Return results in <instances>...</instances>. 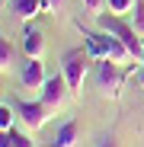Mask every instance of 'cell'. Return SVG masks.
<instances>
[{
	"label": "cell",
	"mask_w": 144,
	"mask_h": 147,
	"mask_svg": "<svg viewBox=\"0 0 144 147\" xmlns=\"http://www.w3.org/2000/svg\"><path fill=\"white\" fill-rule=\"evenodd\" d=\"M67 93H70V86H67V80H64V74H55V77H48V80H45L39 99H42L48 109H51V112H58V109L64 106V99H67Z\"/></svg>",
	"instance_id": "6"
},
{
	"label": "cell",
	"mask_w": 144,
	"mask_h": 147,
	"mask_svg": "<svg viewBox=\"0 0 144 147\" xmlns=\"http://www.w3.org/2000/svg\"><path fill=\"white\" fill-rule=\"evenodd\" d=\"M131 26L141 32V38H144V0H138V3H135V22H131Z\"/></svg>",
	"instance_id": "15"
},
{
	"label": "cell",
	"mask_w": 144,
	"mask_h": 147,
	"mask_svg": "<svg viewBox=\"0 0 144 147\" xmlns=\"http://www.w3.org/2000/svg\"><path fill=\"white\" fill-rule=\"evenodd\" d=\"M138 80H141V86H144V67H141V70H138Z\"/></svg>",
	"instance_id": "20"
},
{
	"label": "cell",
	"mask_w": 144,
	"mask_h": 147,
	"mask_svg": "<svg viewBox=\"0 0 144 147\" xmlns=\"http://www.w3.org/2000/svg\"><path fill=\"white\" fill-rule=\"evenodd\" d=\"M45 10H48L45 0H13V13H16L19 19H32V16H39V13H45Z\"/></svg>",
	"instance_id": "10"
},
{
	"label": "cell",
	"mask_w": 144,
	"mask_h": 147,
	"mask_svg": "<svg viewBox=\"0 0 144 147\" xmlns=\"http://www.w3.org/2000/svg\"><path fill=\"white\" fill-rule=\"evenodd\" d=\"M90 51L87 48H74L61 58V74L70 86V96H80V86H83V77H87V67H90Z\"/></svg>",
	"instance_id": "3"
},
{
	"label": "cell",
	"mask_w": 144,
	"mask_h": 147,
	"mask_svg": "<svg viewBox=\"0 0 144 147\" xmlns=\"http://www.w3.org/2000/svg\"><path fill=\"white\" fill-rule=\"evenodd\" d=\"M96 147H118V141H115V134H103L96 141Z\"/></svg>",
	"instance_id": "17"
},
{
	"label": "cell",
	"mask_w": 144,
	"mask_h": 147,
	"mask_svg": "<svg viewBox=\"0 0 144 147\" xmlns=\"http://www.w3.org/2000/svg\"><path fill=\"white\" fill-rule=\"evenodd\" d=\"M0 147H13V144H10V138H3V141H0Z\"/></svg>",
	"instance_id": "19"
},
{
	"label": "cell",
	"mask_w": 144,
	"mask_h": 147,
	"mask_svg": "<svg viewBox=\"0 0 144 147\" xmlns=\"http://www.w3.org/2000/svg\"><path fill=\"white\" fill-rule=\"evenodd\" d=\"M122 77L125 74L118 70V64L115 61H96V86H99L103 93H109V96H118V90H122Z\"/></svg>",
	"instance_id": "5"
},
{
	"label": "cell",
	"mask_w": 144,
	"mask_h": 147,
	"mask_svg": "<svg viewBox=\"0 0 144 147\" xmlns=\"http://www.w3.org/2000/svg\"><path fill=\"white\" fill-rule=\"evenodd\" d=\"M83 7H87L90 13H99L103 7H109V0H83Z\"/></svg>",
	"instance_id": "16"
},
{
	"label": "cell",
	"mask_w": 144,
	"mask_h": 147,
	"mask_svg": "<svg viewBox=\"0 0 144 147\" xmlns=\"http://www.w3.org/2000/svg\"><path fill=\"white\" fill-rule=\"evenodd\" d=\"M77 134H80L77 118H67L64 125L51 134V141H45V147H77Z\"/></svg>",
	"instance_id": "8"
},
{
	"label": "cell",
	"mask_w": 144,
	"mask_h": 147,
	"mask_svg": "<svg viewBox=\"0 0 144 147\" xmlns=\"http://www.w3.org/2000/svg\"><path fill=\"white\" fill-rule=\"evenodd\" d=\"M45 3H48V10H58V7L64 3V0H45Z\"/></svg>",
	"instance_id": "18"
},
{
	"label": "cell",
	"mask_w": 144,
	"mask_h": 147,
	"mask_svg": "<svg viewBox=\"0 0 144 147\" xmlns=\"http://www.w3.org/2000/svg\"><path fill=\"white\" fill-rule=\"evenodd\" d=\"M135 3H138V0H109V13H115V16H125L128 10H135Z\"/></svg>",
	"instance_id": "13"
},
{
	"label": "cell",
	"mask_w": 144,
	"mask_h": 147,
	"mask_svg": "<svg viewBox=\"0 0 144 147\" xmlns=\"http://www.w3.org/2000/svg\"><path fill=\"white\" fill-rule=\"evenodd\" d=\"M10 128H13V109H10V106L3 102V106H0V131L7 134Z\"/></svg>",
	"instance_id": "14"
},
{
	"label": "cell",
	"mask_w": 144,
	"mask_h": 147,
	"mask_svg": "<svg viewBox=\"0 0 144 147\" xmlns=\"http://www.w3.org/2000/svg\"><path fill=\"white\" fill-rule=\"evenodd\" d=\"M3 138H10V144H13V147H35V141H29L26 134H22V131H16V128H10Z\"/></svg>",
	"instance_id": "12"
},
{
	"label": "cell",
	"mask_w": 144,
	"mask_h": 147,
	"mask_svg": "<svg viewBox=\"0 0 144 147\" xmlns=\"http://www.w3.org/2000/svg\"><path fill=\"white\" fill-rule=\"evenodd\" d=\"M45 64H42V58H26L19 64V83L26 86V90H42L45 86Z\"/></svg>",
	"instance_id": "7"
},
{
	"label": "cell",
	"mask_w": 144,
	"mask_h": 147,
	"mask_svg": "<svg viewBox=\"0 0 144 147\" xmlns=\"http://www.w3.org/2000/svg\"><path fill=\"white\" fill-rule=\"evenodd\" d=\"M22 51H26V58H42L45 55V35H42V29H35V26H22Z\"/></svg>",
	"instance_id": "9"
},
{
	"label": "cell",
	"mask_w": 144,
	"mask_h": 147,
	"mask_svg": "<svg viewBox=\"0 0 144 147\" xmlns=\"http://www.w3.org/2000/svg\"><path fill=\"white\" fill-rule=\"evenodd\" d=\"M13 67H16V51H13V45L3 38V42H0V70L10 74Z\"/></svg>",
	"instance_id": "11"
},
{
	"label": "cell",
	"mask_w": 144,
	"mask_h": 147,
	"mask_svg": "<svg viewBox=\"0 0 144 147\" xmlns=\"http://www.w3.org/2000/svg\"><path fill=\"white\" fill-rule=\"evenodd\" d=\"M80 29V35H83V45H87V51H90V58L93 61H115V64H122L125 58H131L128 55V48L118 42L112 32H106V29H99V32H93V29H83V26H77Z\"/></svg>",
	"instance_id": "1"
},
{
	"label": "cell",
	"mask_w": 144,
	"mask_h": 147,
	"mask_svg": "<svg viewBox=\"0 0 144 147\" xmlns=\"http://www.w3.org/2000/svg\"><path fill=\"white\" fill-rule=\"evenodd\" d=\"M96 26L106 29V32H112L118 42L128 48V55L144 64V38H141V32L131 26V22H125L122 16H115V13H109V16L106 13H96Z\"/></svg>",
	"instance_id": "2"
},
{
	"label": "cell",
	"mask_w": 144,
	"mask_h": 147,
	"mask_svg": "<svg viewBox=\"0 0 144 147\" xmlns=\"http://www.w3.org/2000/svg\"><path fill=\"white\" fill-rule=\"evenodd\" d=\"M13 109L19 112V118L26 121L32 131H39L42 125H48V118H51V109H48L42 99H35V102H29V99H16Z\"/></svg>",
	"instance_id": "4"
}]
</instances>
